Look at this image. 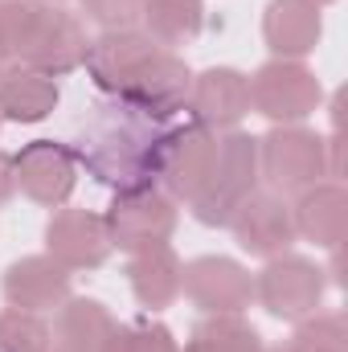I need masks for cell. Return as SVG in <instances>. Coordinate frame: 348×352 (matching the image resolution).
<instances>
[{"instance_id": "cell-1", "label": "cell", "mask_w": 348, "mask_h": 352, "mask_svg": "<svg viewBox=\"0 0 348 352\" xmlns=\"http://www.w3.org/2000/svg\"><path fill=\"white\" fill-rule=\"evenodd\" d=\"M164 140H168L164 119L140 111L123 94H102L78 119L70 152L78 168H87L98 184L140 188V184H156Z\"/></svg>"}, {"instance_id": "cell-2", "label": "cell", "mask_w": 348, "mask_h": 352, "mask_svg": "<svg viewBox=\"0 0 348 352\" xmlns=\"http://www.w3.org/2000/svg\"><path fill=\"white\" fill-rule=\"evenodd\" d=\"M259 140L246 135V131H226L217 135V160H213V173L205 180V188L188 201V213L209 226V230H221L230 226V217L238 213V205L259 192Z\"/></svg>"}, {"instance_id": "cell-3", "label": "cell", "mask_w": 348, "mask_h": 352, "mask_svg": "<svg viewBox=\"0 0 348 352\" xmlns=\"http://www.w3.org/2000/svg\"><path fill=\"white\" fill-rule=\"evenodd\" d=\"M259 176L279 197H299L328 176V144L303 123L270 127L259 140Z\"/></svg>"}, {"instance_id": "cell-4", "label": "cell", "mask_w": 348, "mask_h": 352, "mask_svg": "<svg viewBox=\"0 0 348 352\" xmlns=\"http://www.w3.org/2000/svg\"><path fill=\"white\" fill-rule=\"evenodd\" d=\"M111 250H148L164 246L180 226V209L160 184H140V188H115L107 213H102Z\"/></svg>"}, {"instance_id": "cell-5", "label": "cell", "mask_w": 348, "mask_h": 352, "mask_svg": "<svg viewBox=\"0 0 348 352\" xmlns=\"http://www.w3.org/2000/svg\"><path fill=\"white\" fill-rule=\"evenodd\" d=\"M320 98H324V87L316 70H307L303 62L270 58L250 74V111L270 119L274 127L303 123L307 115H316Z\"/></svg>"}, {"instance_id": "cell-6", "label": "cell", "mask_w": 348, "mask_h": 352, "mask_svg": "<svg viewBox=\"0 0 348 352\" xmlns=\"http://www.w3.org/2000/svg\"><path fill=\"white\" fill-rule=\"evenodd\" d=\"M324 287H328L324 266L316 258H303V254H274L254 274V299L274 320H287V324L320 311Z\"/></svg>"}, {"instance_id": "cell-7", "label": "cell", "mask_w": 348, "mask_h": 352, "mask_svg": "<svg viewBox=\"0 0 348 352\" xmlns=\"http://www.w3.org/2000/svg\"><path fill=\"white\" fill-rule=\"evenodd\" d=\"M12 180L17 192L29 197L41 209H62L78 184V160L70 144L58 140H33L12 156Z\"/></svg>"}, {"instance_id": "cell-8", "label": "cell", "mask_w": 348, "mask_h": 352, "mask_svg": "<svg viewBox=\"0 0 348 352\" xmlns=\"http://www.w3.org/2000/svg\"><path fill=\"white\" fill-rule=\"evenodd\" d=\"M213 160H217V131H209L197 119L176 123V127H168L156 180L164 184V192L173 201H184L188 205L205 188V180L213 173Z\"/></svg>"}, {"instance_id": "cell-9", "label": "cell", "mask_w": 348, "mask_h": 352, "mask_svg": "<svg viewBox=\"0 0 348 352\" xmlns=\"http://www.w3.org/2000/svg\"><path fill=\"white\" fill-rule=\"evenodd\" d=\"M87 45H90V33L83 12H70L66 4H45L33 37L21 50L17 62L41 70L50 78H62V74H74L87 62Z\"/></svg>"}, {"instance_id": "cell-10", "label": "cell", "mask_w": 348, "mask_h": 352, "mask_svg": "<svg viewBox=\"0 0 348 352\" xmlns=\"http://www.w3.org/2000/svg\"><path fill=\"white\" fill-rule=\"evenodd\" d=\"M180 295H188L193 307L209 311H246L254 303V274L226 254H201L184 263Z\"/></svg>"}, {"instance_id": "cell-11", "label": "cell", "mask_w": 348, "mask_h": 352, "mask_svg": "<svg viewBox=\"0 0 348 352\" xmlns=\"http://www.w3.org/2000/svg\"><path fill=\"white\" fill-rule=\"evenodd\" d=\"M45 254L62 263L70 274L74 270H98L111 258V238L102 226V213L62 205L45 221Z\"/></svg>"}, {"instance_id": "cell-12", "label": "cell", "mask_w": 348, "mask_h": 352, "mask_svg": "<svg viewBox=\"0 0 348 352\" xmlns=\"http://www.w3.org/2000/svg\"><path fill=\"white\" fill-rule=\"evenodd\" d=\"M160 45L144 33V29H102L98 37H90L87 45V78L102 94H123L131 87V78L140 74V66L156 54Z\"/></svg>"}, {"instance_id": "cell-13", "label": "cell", "mask_w": 348, "mask_h": 352, "mask_svg": "<svg viewBox=\"0 0 348 352\" xmlns=\"http://www.w3.org/2000/svg\"><path fill=\"white\" fill-rule=\"evenodd\" d=\"M230 230L238 238V246L250 254V258H274V254H287L291 242H295V217H291V205L287 197L279 192H250L238 213L230 217Z\"/></svg>"}, {"instance_id": "cell-14", "label": "cell", "mask_w": 348, "mask_h": 352, "mask_svg": "<svg viewBox=\"0 0 348 352\" xmlns=\"http://www.w3.org/2000/svg\"><path fill=\"white\" fill-rule=\"evenodd\" d=\"M184 111H193V119L209 131H238V123L250 115V78L234 66H209L193 74Z\"/></svg>"}, {"instance_id": "cell-15", "label": "cell", "mask_w": 348, "mask_h": 352, "mask_svg": "<svg viewBox=\"0 0 348 352\" xmlns=\"http://www.w3.org/2000/svg\"><path fill=\"white\" fill-rule=\"evenodd\" d=\"M70 278L74 274L62 263H54L50 254H25V258L4 266L0 291H4L8 307L45 316V311H58L70 299Z\"/></svg>"}, {"instance_id": "cell-16", "label": "cell", "mask_w": 348, "mask_h": 352, "mask_svg": "<svg viewBox=\"0 0 348 352\" xmlns=\"http://www.w3.org/2000/svg\"><path fill=\"white\" fill-rule=\"evenodd\" d=\"M188 87H193V70L176 50H156L140 74L131 78V87L123 90V98H131L140 111L156 115V119H173L176 111L188 107Z\"/></svg>"}, {"instance_id": "cell-17", "label": "cell", "mask_w": 348, "mask_h": 352, "mask_svg": "<svg viewBox=\"0 0 348 352\" xmlns=\"http://www.w3.org/2000/svg\"><path fill=\"white\" fill-rule=\"evenodd\" d=\"M324 37V12L316 0H270L262 12V41L274 58L303 62Z\"/></svg>"}, {"instance_id": "cell-18", "label": "cell", "mask_w": 348, "mask_h": 352, "mask_svg": "<svg viewBox=\"0 0 348 352\" xmlns=\"http://www.w3.org/2000/svg\"><path fill=\"white\" fill-rule=\"evenodd\" d=\"M115 316L107 303L90 299V295H70L50 324V344L54 352H107L111 332H115Z\"/></svg>"}, {"instance_id": "cell-19", "label": "cell", "mask_w": 348, "mask_h": 352, "mask_svg": "<svg viewBox=\"0 0 348 352\" xmlns=\"http://www.w3.org/2000/svg\"><path fill=\"white\" fill-rule=\"evenodd\" d=\"M180 274H184V263L168 242L127 254V287H131V295L144 311L173 307L180 299Z\"/></svg>"}, {"instance_id": "cell-20", "label": "cell", "mask_w": 348, "mask_h": 352, "mask_svg": "<svg viewBox=\"0 0 348 352\" xmlns=\"http://www.w3.org/2000/svg\"><path fill=\"white\" fill-rule=\"evenodd\" d=\"M291 217H295V238H307L312 246L332 250L348 234V192L336 180H328V184L320 180L316 188L299 192Z\"/></svg>"}, {"instance_id": "cell-21", "label": "cell", "mask_w": 348, "mask_h": 352, "mask_svg": "<svg viewBox=\"0 0 348 352\" xmlns=\"http://www.w3.org/2000/svg\"><path fill=\"white\" fill-rule=\"evenodd\" d=\"M58 98H62L58 78H50L33 66L8 62L0 70V119H8V123H41L54 115Z\"/></svg>"}, {"instance_id": "cell-22", "label": "cell", "mask_w": 348, "mask_h": 352, "mask_svg": "<svg viewBox=\"0 0 348 352\" xmlns=\"http://www.w3.org/2000/svg\"><path fill=\"white\" fill-rule=\"evenodd\" d=\"M140 21L160 50H180L205 33V0H144Z\"/></svg>"}, {"instance_id": "cell-23", "label": "cell", "mask_w": 348, "mask_h": 352, "mask_svg": "<svg viewBox=\"0 0 348 352\" xmlns=\"http://www.w3.org/2000/svg\"><path fill=\"white\" fill-rule=\"evenodd\" d=\"M262 332L242 311H209L193 324L180 352H262Z\"/></svg>"}, {"instance_id": "cell-24", "label": "cell", "mask_w": 348, "mask_h": 352, "mask_svg": "<svg viewBox=\"0 0 348 352\" xmlns=\"http://www.w3.org/2000/svg\"><path fill=\"white\" fill-rule=\"evenodd\" d=\"M107 352H180V340L173 336L168 324H160L152 311H144L127 324H115Z\"/></svg>"}, {"instance_id": "cell-25", "label": "cell", "mask_w": 348, "mask_h": 352, "mask_svg": "<svg viewBox=\"0 0 348 352\" xmlns=\"http://www.w3.org/2000/svg\"><path fill=\"white\" fill-rule=\"evenodd\" d=\"M291 349H299V352H348L345 311H312V316L295 320Z\"/></svg>"}, {"instance_id": "cell-26", "label": "cell", "mask_w": 348, "mask_h": 352, "mask_svg": "<svg viewBox=\"0 0 348 352\" xmlns=\"http://www.w3.org/2000/svg\"><path fill=\"white\" fill-rule=\"evenodd\" d=\"M0 352H54L45 316L4 307L0 311Z\"/></svg>"}, {"instance_id": "cell-27", "label": "cell", "mask_w": 348, "mask_h": 352, "mask_svg": "<svg viewBox=\"0 0 348 352\" xmlns=\"http://www.w3.org/2000/svg\"><path fill=\"white\" fill-rule=\"evenodd\" d=\"M41 12H45V0H0V45L8 50L12 62L29 45Z\"/></svg>"}, {"instance_id": "cell-28", "label": "cell", "mask_w": 348, "mask_h": 352, "mask_svg": "<svg viewBox=\"0 0 348 352\" xmlns=\"http://www.w3.org/2000/svg\"><path fill=\"white\" fill-rule=\"evenodd\" d=\"M144 12V0H83V21L98 29H131Z\"/></svg>"}, {"instance_id": "cell-29", "label": "cell", "mask_w": 348, "mask_h": 352, "mask_svg": "<svg viewBox=\"0 0 348 352\" xmlns=\"http://www.w3.org/2000/svg\"><path fill=\"white\" fill-rule=\"evenodd\" d=\"M12 192H17V180H12V156L0 152V209L12 201Z\"/></svg>"}, {"instance_id": "cell-30", "label": "cell", "mask_w": 348, "mask_h": 352, "mask_svg": "<svg viewBox=\"0 0 348 352\" xmlns=\"http://www.w3.org/2000/svg\"><path fill=\"white\" fill-rule=\"evenodd\" d=\"M262 352H299V349H291V340H287V344H274V349H262Z\"/></svg>"}, {"instance_id": "cell-31", "label": "cell", "mask_w": 348, "mask_h": 352, "mask_svg": "<svg viewBox=\"0 0 348 352\" xmlns=\"http://www.w3.org/2000/svg\"><path fill=\"white\" fill-rule=\"evenodd\" d=\"M8 62H12V58H8V50H4V45H0V70H4V66H8Z\"/></svg>"}, {"instance_id": "cell-32", "label": "cell", "mask_w": 348, "mask_h": 352, "mask_svg": "<svg viewBox=\"0 0 348 352\" xmlns=\"http://www.w3.org/2000/svg\"><path fill=\"white\" fill-rule=\"evenodd\" d=\"M316 4H320V8H324V4H332V0H316Z\"/></svg>"}, {"instance_id": "cell-33", "label": "cell", "mask_w": 348, "mask_h": 352, "mask_svg": "<svg viewBox=\"0 0 348 352\" xmlns=\"http://www.w3.org/2000/svg\"><path fill=\"white\" fill-rule=\"evenodd\" d=\"M45 4H66V0H45Z\"/></svg>"}, {"instance_id": "cell-34", "label": "cell", "mask_w": 348, "mask_h": 352, "mask_svg": "<svg viewBox=\"0 0 348 352\" xmlns=\"http://www.w3.org/2000/svg\"><path fill=\"white\" fill-rule=\"evenodd\" d=\"M0 123H4V119H0Z\"/></svg>"}]
</instances>
